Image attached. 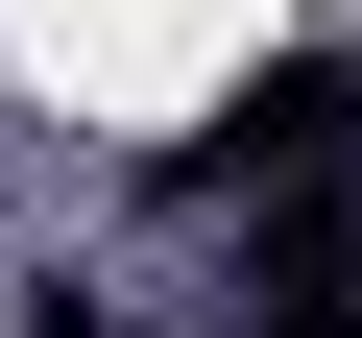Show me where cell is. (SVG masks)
Returning <instances> with one entry per match:
<instances>
[{
    "mask_svg": "<svg viewBox=\"0 0 362 338\" xmlns=\"http://www.w3.org/2000/svg\"><path fill=\"white\" fill-rule=\"evenodd\" d=\"M266 338H362V218H266Z\"/></svg>",
    "mask_w": 362,
    "mask_h": 338,
    "instance_id": "2",
    "label": "cell"
},
{
    "mask_svg": "<svg viewBox=\"0 0 362 338\" xmlns=\"http://www.w3.org/2000/svg\"><path fill=\"white\" fill-rule=\"evenodd\" d=\"M338 169H362V73H338V49H266V73L194 121V194H242V218H314Z\"/></svg>",
    "mask_w": 362,
    "mask_h": 338,
    "instance_id": "1",
    "label": "cell"
},
{
    "mask_svg": "<svg viewBox=\"0 0 362 338\" xmlns=\"http://www.w3.org/2000/svg\"><path fill=\"white\" fill-rule=\"evenodd\" d=\"M49 338H145V314H73V290H49Z\"/></svg>",
    "mask_w": 362,
    "mask_h": 338,
    "instance_id": "3",
    "label": "cell"
}]
</instances>
